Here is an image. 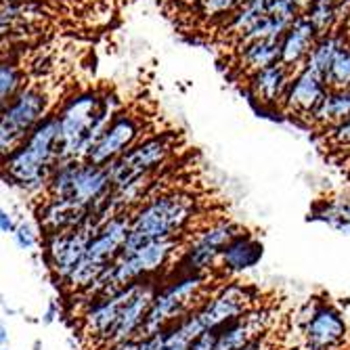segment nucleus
<instances>
[{"label": "nucleus", "mask_w": 350, "mask_h": 350, "mask_svg": "<svg viewBox=\"0 0 350 350\" xmlns=\"http://www.w3.org/2000/svg\"><path fill=\"white\" fill-rule=\"evenodd\" d=\"M275 350H277V348H275Z\"/></svg>", "instance_id": "obj_37"}, {"label": "nucleus", "mask_w": 350, "mask_h": 350, "mask_svg": "<svg viewBox=\"0 0 350 350\" xmlns=\"http://www.w3.org/2000/svg\"><path fill=\"white\" fill-rule=\"evenodd\" d=\"M3 350H7V348H3Z\"/></svg>", "instance_id": "obj_36"}, {"label": "nucleus", "mask_w": 350, "mask_h": 350, "mask_svg": "<svg viewBox=\"0 0 350 350\" xmlns=\"http://www.w3.org/2000/svg\"><path fill=\"white\" fill-rule=\"evenodd\" d=\"M271 336H273V332H269V334H265V336H260V338H256V340L247 342V344L241 346L239 350H275V348L269 344Z\"/></svg>", "instance_id": "obj_29"}, {"label": "nucleus", "mask_w": 350, "mask_h": 350, "mask_svg": "<svg viewBox=\"0 0 350 350\" xmlns=\"http://www.w3.org/2000/svg\"><path fill=\"white\" fill-rule=\"evenodd\" d=\"M168 174L157 180L151 196L133 212V227L124 250H135L153 239L183 237L202 214L200 196L183 187H168Z\"/></svg>", "instance_id": "obj_1"}, {"label": "nucleus", "mask_w": 350, "mask_h": 350, "mask_svg": "<svg viewBox=\"0 0 350 350\" xmlns=\"http://www.w3.org/2000/svg\"><path fill=\"white\" fill-rule=\"evenodd\" d=\"M317 40H319V34L312 27V23L304 17V13L288 27L285 36L281 38V63L288 66L294 74H298L304 63L310 55V51L314 49Z\"/></svg>", "instance_id": "obj_15"}, {"label": "nucleus", "mask_w": 350, "mask_h": 350, "mask_svg": "<svg viewBox=\"0 0 350 350\" xmlns=\"http://www.w3.org/2000/svg\"><path fill=\"white\" fill-rule=\"evenodd\" d=\"M296 74L283 66V63H275L271 68H265L247 78L245 88L247 94L256 101L260 107H281L285 92L290 88V82Z\"/></svg>", "instance_id": "obj_12"}, {"label": "nucleus", "mask_w": 350, "mask_h": 350, "mask_svg": "<svg viewBox=\"0 0 350 350\" xmlns=\"http://www.w3.org/2000/svg\"><path fill=\"white\" fill-rule=\"evenodd\" d=\"M312 220H321L327 227L350 235V200L336 198V200H323L317 204L312 210Z\"/></svg>", "instance_id": "obj_20"}, {"label": "nucleus", "mask_w": 350, "mask_h": 350, "mask_svg": "<svg viewBox=\"0 0 350 350\" xmlns=\"http://www.w3.org/2000/svg\"><path fill=\"white\" fill-rule=\"evenodd\" d=\"M239 7V0H200L198 9L204 17L231 15Z\"/></svg>", "instance_id": "obj_25"}, {"label": "nucleus", "mask_w": 350, "mask_h": 350, "mask_svg": "<svg viewBox=\"0 0 350 350\" xmlns=\"http://www.w3.org/2000/svg\"><path fill=\"white\" fill-rule=\"evenodd\" d=\"M292 3L300 9V13H306V11H308V7L314 3V0H292Z\"/></svg>", "instance_id": "obj_31"}, {"label": "nucleus", "mask_w": 350, "mask_h": 350, "mask_svg": "<svg viewBox=\"0 0 350 350\" xmlns=\"http://www.w3.org/2000/svg\"><path fill=\"white\" fill-rule=\"evenodd\" d=\"M344 5L338 3V0H314V3L308 7V11L304 13V17L312 23V27L317 29V34L327 36L336 29V21L340 17V9Z\"/></svg>", "instance_id": "obj_21"}, {"label": "nucleus", "mask_w": 350, "mask_h": 350, "mask_svg": "<svg viewBox=\"0 0 350 350\" xmlns=\"http://www.w3.org/2000/svg\"><path fill=\"white\" fill-rule=\"evenodd\" d=\"M243 3H265V5H269L271 0H239V5H243Z\"/></svg>", "instance_id": "obj_33"}, {"label": "nucleus", "mask_w": 350, "mask_h": 350, "mask_svg": "<svg viewBox=\"0 0 350 350\" xmlns=\"http://www.w3.org/2000/svg\"><path fill=\"white\" fill-rule=\"evenodd\" d=\"M13 239H15V243H17L21 250H31V247L36 245V233L31 231V227L27 225L25 220L17 225V229H15V233H13Z\"/></svg>", "instance_id": "obj_26"}, {"label": "nucleus", "mask_w": 350, "mask_h": 350, "mask_svg": "<svg viewBox=\"0 0 350 350\" xmlns=\"http://www.w3.org/2000/svg\"><path fill=\"white\" fill-rule=\"evenodd\" d=\"M92 235L94 231L90 227H80L74 231L44 237L46 239V265L59 285L66 283L68 277L74 273V269L82 262Z\"/></svg>", "instance_id": "obj_9"}, {"label": "nucleus", "mask_w": 350, "mask_h": 350, "mask_svg": "<svg viewBox=\"0 0 350 350\" xmlns=\"http://www.w3.org/2000/svg\"><path fill=\"white\" fill-rule=\"evenodd\" d=\"M145 131H151L145 116L133 111V109H122L111 124L105 129V133L101 135V139L94 143V147L90 149V153L86 155L84 162L97 164V166H107L113 160H118L120 155H124L129 149H133L139 141H143ZM153 135V133H151Z\"/></svg>", "instance_id": "obj_8"}, {"label": "nucleus", "mask_w": 350, "mask_h": 350, "mask_svg": "<svg viewBox=\"0 0 350 350\" xmlns=\"http://www.w3.org/2000/svg\"><path fill=\"white\" fill-rule=\"evenodd\" d=\"M346 118H350V88L327 90L321 105L317 107V111L312 113L308 124L319 126L321 131H327L332 126L344 122Z\"/></svg>", "instance_id": "obj_18"}, {"label": "nucleus", "mask_w": 350, "mask_h": 350, "mask_svg": "<svg viewBox=\"0 0 350 350\" xmlns=\"http://www.w3.org/2000/svg\"><path fill=\"white\" fill-rule=\"evenodd\" d=\"M178 147L180 137L172 131L145 137L133 149L107 164L113 187H126L145 176H162L166 168L174 162Z\"/></svg>", "instance_id": "obj_5"}, {"label": "nucleus", "mask_w": 350, "mask_h": 350, "mask_svg": "<svg viewBox=\"0 0 350 350\" xmlns=\"http://www.w3.org/2000/svg\"><path fill=\"white\" fill-rule=\"evenodd\" d=\"M105 350H151V348H149V340L147 338H135V340H129V342L109 346Z\"/></svg>", "instance_id": "obj_28"}, {"label": "nucleus", "mask_w": 350, "mask_h": 350, "mask_svg": "<svg viewBox=\"0 0 350 350\" xmlns=\"http://www.w3.org/2000/svg\"><path fill=\"white\" fill-rule=\"evenodd\" d=\"M294 350H306V348H304V346H300V348H294Z\"/></svg>", "instance_id": "obj_35"}, {"label": "nucleus", "mask_w": 350, "mask_h": 350, "mask_svg": "<svg viewBox=\"0 0 350 350\" xmlns=\"http://www.w3.org/2000/svg\"><path fill=\"white\" fill-rule=\"evenodd\" d=\"M172 279L160 285L139 338H149L178 323L204 306L229 279L214 273H170Z\"/></svg>", "instance_id": "obj_3"}, {"label": "nucleus", "mask_w": 350, "mask_h": 350, "mask_svg": "<svg viewBox=\"0 0 350 350\" xmlns=\"http://www.w3.org/2000/svg\"><path fill=\"white\" fill-rule=\"evenodd\" d=\"M120 101L113 92L80 90L59 107V162L86 160V155L101 139L111 120L120 113Z\"/></svg>", "instance_id": "obj_2"}, {"label": "nucleus", "mask_w": 350, "mask_h": 350, "mask_svg": "<svg viewBox=\"0 0 350 350\" xmlns=\"http://www.w3.org/2000/svg\"><path fill=\"white\" fill-rule=\"evenodd\" d=\"M51 101H53V92L49 88V82L34 80L27 82L17 97L3 107V118H0V149H3V160L11 153H15L25 141V137L49 113H53Z\"/></svg>", "instance_id": "obj_6"}, {"label": "nucleus", "mask_w": 350, "mask_h": 350, "mask_svg": "<svg viewBox=\"0 0 350 350\" xmlns=\"http://www.w3.org/2000/svg\"><path fill=\"white\" fill-rule=\"evenodd\" d=\"M298 325L306 350H344L348 325L340 308L332 302L310 298L298 312Z\"/></svg>", "instance_id": "obj_7"}, {"label": "nucleus", "mask_w": 350, "mask_h": 350, "mask_svg": "<svg viewBox=\"0 0 350 350\" xmlns=\"http://www.w3.org/2000/svg\"><path fill=\"white\" fill-rule=\"evenodd\" d=\"M327 84L321 74H317L308 68H302L290 82V88L285 92L283 103L279 109H283L285 116L310 122L317 107L321 105L323 97L327 94Z\"/></svg>", "instance_id": "obj_10"}, {"label": "nucleus", "mask_w": 350, "mask_h": 350, "mask_svg": "<svg viewBox=\"0 0 350 350\" xmlns=\"http://www.w3.org/2000/svg\"><path fill=\"white\" fill-rule=\"evenodd\" d=\"M0 229H3V233H15V229H17L13 216L7 210L0 212Z\"/></svg>", "instance_id": "obj_30"}, {"label": "nucleus", "mask_w": 350, "mask_h": 350, "mask_svg": "<svg viewBox=\"0 0 350 350\" xmlns=\"http://www.w3.org/2000/svg\"><path fill=\"white\" fill-rule=\"evenodd\" d=\"M281 59V40H258L237 49V70L250 78Z\"/></svg>", "instance_id": "obj_17"}, {"label": "nucleus", "mask_w": 350, "mask_h": 350, "mask_svg": "<svg viewBox=\"0 0 350 350\" xmlns=\"http://www.w3.org/2000/svg\"><path fill=\"white\" fill-rule=\"evenodd\" d=\"M271 329H273V310L265 306H256L218 332L216 350H239L247 342L269 334Z\"/></svg>", "instance_id": "obj_11"}, {"label": "nucleus", "mask_w": 350, "mask_h": 350, "mask_svg": "<svg viewBox=\"0 0 350 350\" xmlns=\"http://www.w3.org/2000/svg\"><path fill=\"white\" fill-rule=\"evenodd\" d=\"M59 133L61 124L55 109L25 137L15 153L5 157V180L29 193H42L59 164Z\"/></svg>", "instance_id": "obj_4"}, {"label": "nucleus", "mask_w": 350, "mask_h": 350, "mask_svg": "<svg viewBox=\"0 0 350 350\" xmlns=\"http://www.w3.org/2000/svg\"><path fill=\"white\" fill-rule=\"evenodd\" d=\"M0 342H3V348L7 346V327L3 325V329H0Z\"/></svg>", "instance_id": "obj_32"}, {"label": "nucleus", "mask_w": 350, "mask_h": 350, "mask_svg": "<svg viewBox=\"0 0 350 350\" xmlns=\"http://www.w3.org/2000/svg\"><path fill=\"white\" fill-rule=\"evenodd\" d=\"M323 133H325V141L329 147L350 151V118H346L344 122L332 126V129H327Z\"/></svg>", "instance_id": "obj_24"}, {"label": "nucleus", "mask_w": 350, "mask_h": 350, "mask_svg": "<svg viewBox=\"0 0 350 350\" xmlns=\"http://www.w3.org/2000/svg\"><path fill=\"white\" fill-rule=\"evenodd\" d=\"M348 40H350V36L346 34L344 29H334L332 34L321 36L319 40H317L314 49L310 51V55H308V59L304 63V68H308V70H312L317 74H321L325 78V74L329 72L336 55L344 49V44Z\"/></svg>", "instance_id": "obj_19"}, {"label": "nucleus", "mask_w": 350, "mask_h": 350, "mask_svg": "<svg viewBox=\"0 0 350 350\" xmlns=\"http://www.w3.org/2000/svg\"><path fill=\"white\" fill-rule=\"evenodd\" d=\"M218 332H220V329H212V332L202 334L198 340H193V344H191V348H189V350H216Z\"/></svg>", "instance_id": "obj_27"}, {"label": "nucleus", "mask_w": 350, "mask_h": 350, "mask_svg": "<svg viewBox=\"0 0 350 350\" xmlns=\"http://www.w3.org/2000/svg\"><path fill=\"white\" fill-rule=\"evenodd\" d=\"M187 3H196V5H198V3H200V0H187Z\"/></svg>", "instance_id": "obj_34"}, {"label": "nucleus", "mask_w": 350, "mask_h": 350, "mask_svg": "<svg viewBox=\"0 0 350 350\" xmlns=\"http://www.w3.org/2000/svg\"><path fill=\"white\" fill-rule=\"evenodd\" d=\"M25 76L23 70L15 61H3L0 66V97H3V107L9 105L17 94L25 88Z\"/></svg>", "instance_id": "obj_22"}, {"label": "nucleus", "mask_w": 350, "mask_h": 350, "mask_svg": "<svg viewBox=\"0 0 350 350\" xmlns=\"http://www.w3.org/2000/svg\"><path fill=\"white\" fill-rule=\"evenodd\" d=\"M111 189H113V183H111L107 166H97V164L80 160L76 168L74 185H72L70 202L88 210L92 204H97L99 200L109 196Z\"/></svg>", "instance_id": "obj_14"}, {"label": "nucleus", "mask_w": 350, "mask_h": 350, "mask_svg": "<svg viewBox=\"0 0 350 350\" xmlns=\"http://www.w3.org/2000/svg\"><path fill=\"white\" fill-rule=\"evenodd\" d=\"M36 218L44 237H49L86 227L88 210L70 200H40V206L36 208Z\"/></svg>", "instance_id": "obj_13"}, {"label": "nucleus", "mask_w": 350, "mask_h": 350, "mask_svg": "<svg viewBox=\"0 0 350 350\" xmlns=\"http://www.w3.org/2000/svg\"><path fill=\"white\" fill-rule=\"evenodd\" d=\"M262 254H265L262 241L254 233L243 231L225 250H222L220 260H218V273L225 275L227 279L231 275L243 273L252 267H256L262 258Z\"/></svg>", "instance_id": "obj_16"}, {"label": "nucleus", "mask_w": 350, "mask_h": 350, "mask_svg": "<svg viewBox=\"0 0 350 350\" xmlns=\"http://www.w3.org/2000/svg\"><path fill=\"white\" fill-rule=\"evenodd\" d=\"M325 84L329 90H346L350 88V40L336 55L329 72L325 74Z\"/></svg>", "instance_id": "obj_23"}]
</instances>
